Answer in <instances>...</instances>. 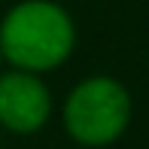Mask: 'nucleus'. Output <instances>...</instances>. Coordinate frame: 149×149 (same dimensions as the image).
Returning a JSON list of instances; mask_svg holds the SVG:
<instances>
[{"label":"nucleus","mask_w":149,"mask_h":149,"mask_svg":"<svg viewBox=\"0 0 149 149\" xmlns=\"http://www.w3.org/2000/svg\"><path fill=\"white\" fill-rule=\"evenodd\" d=\"M76 24L55 0H22L0 22V52L18 70L49 73L70 58Z\"/></svg>","instance_id":"f257e3e1"},{"label":"nucleus","mask_w":149,"mask_h":149,"mask_svg":"<svg viewBox=\"0 0 149 149\" xmlns=\"http://www.w3.org/2000/svg\"><path fill=\"white\" fill-rule=\"evenodd\" d=\"M52 116V91L40 73L12 70L0 73V125L12 134H37Z\"/></svg>","instance_id":"7ed1b4c3"},{"label":"nucleus","mask_w":149,"mask_h":149,"mask_svg":"<svg viewBox=\"0 0 149 149\" xmlns=\"http://www.w3.org/2000/svg\"><path fill=\"white\" fill-rule=\"evenodd\" d=\"M131 91L113 76H88L76 82L61 107V122L73 143L104 149L116 143L131 125Z\"/></svg>","instance_id":"f03ea898"},{"label":"nucleus","mask_w":149,"mask_h":149,"mask_svg":"<svg viewBox=\"0 0 149 149\" xmlns=\"http://www.w3.org/2000/svg\"><path fill=\"white\" fill-rule=\"evenodd\" d=\"M0 61H3V52H0Z\"/></svg>","instance_id":"20e7f679"}]
</instances>
